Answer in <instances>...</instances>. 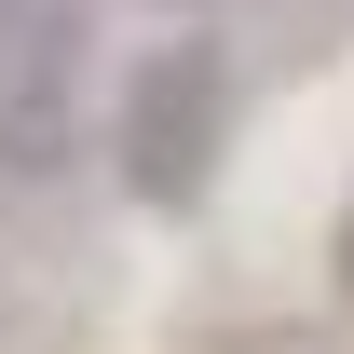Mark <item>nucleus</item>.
<instances>
[{
  "instance_id": "1",
  "label": "nucleus",
  "mask_w": 354,
  "mask_h": 354,
  "mask_svg": "<svg viewBox=\"0 0 354 354\" xmlns=\"http://www.w3.org/2000/svg\"><path fill=\"white\" fill-rule=\"evenodd\" d=\"M95 95V0H0V191H55Z\"/></svg>"
},
{
  "instance_id": "2",
  "label": "nucleus",
  "mask_w": 354,
  "mask_h": 354,
  "mask_svg": "<svg viewBox=\"0 0 354 354\" xmlns=\"http://www.w3.org/2000/svg\"><path fill=\"white\" fill-rule=\"evenodd\" d=\"M218 150H232V55L218 41H164L123 82V191L136 205H205Z\"/></svg>"
},
{
  "instance_id": "3",
  "label": "nucleus",
  "mask_w": 354,
  "mask_h": 354,
  "mask_svg": "<svg viewBox=\"0 0 354 354\" xmlns=\"http://www.w3.org/2000/svg\"><path fill=\"white\" fill-rule=\"evenodd\" d=\"M341 259H354V232H341Z\"/></svg>"
}]
</instances>
